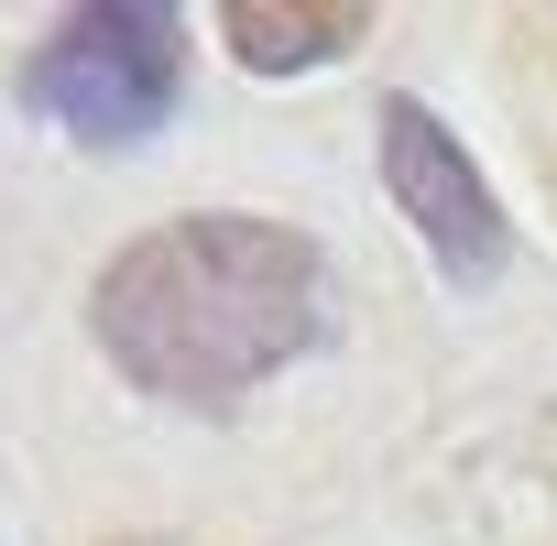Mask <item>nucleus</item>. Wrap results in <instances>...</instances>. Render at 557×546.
<instances>
[{
	"label": "nucleus",
	"instance_id": "nucleus-3",
	"mask_svg": "<svg viewBox=\"0 0 557 546\" xmlns=\"http://www.w3.org/2000/svg\"><path fill=\"white\" fill-rule=\"evenodd\" d=\"M383 186L416 219V240H426V262L448 273V285H492V273L513 262L503 197L481 186V164L459 153V132L426 99H383Z\"/></svg>",
	"mask_w": 557,
	"mask_h": 546
},
{
	"label": "nucleus",
	"instance_id": "nucleus-4",
	"mask_svg": "<svg viewBox=\"0 0 557 546\" xmlns=\"http://www.w3.org/2000/svg\"><path fill=\"white\" fill-rule=\"evenodd\" d=\"M219 34H230L240 66H262V77H307V66L350 55V45L372 34V12H361V0H230Z\"/></svg>",
	"mask_w": 557,
	"mask_h": 546
},
{
	"label": "nucleus",
	"instance_id": "nucleus-2",
	"mask_svg": "<svg viewBox=\"0 0 557 546\" xmlns=\"http://www.w3.org/2000/svg\"><path fill=\"white\" fill-rule=\"evenodd\" d=\"M186 99V23L164 0H99V12H66L34 66H23V110L55 121L66 142H153Z\"/></svg>",
	"mask_w": 557,
	"mask_h": 546
},
{
	"label": "nucleus",
	"instance_id": "nucleus-1",
	"mask_svg": "<svg viewBox=\"0 0 557 546\" xmlns=\"http://www.w3.org/2000/svg\"><path fill=\"white\" fill-rule=\"evenodd\" d=\"M88 328L132 394L240 405L251 383H273L329 339V262L307 229L251 208L164 219L88 285Z\"/></svg>",
	"mask_w": 557,
	"mask_h": 546
}]
</instances>
